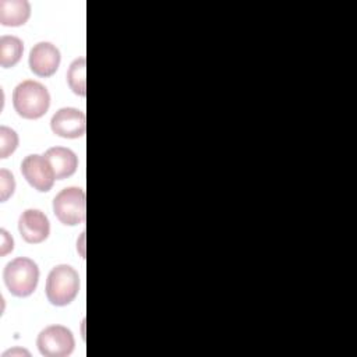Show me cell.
Instances as JSON below:
<instances>
[{
    "mask_svg": "<svg viewBox=\"0 0 357 357\" xmlns=\"http://www.w3.org/2000/svg\"><path fill=\"white\" fill-rule=\"evenodd\" d=\"M18 146V134L7 127L1 126L0 127V158L6 159L8 158Z\"/></svg>",
    "mask_w": 357,
    "mask_h": 357,
    "instance_id": "cell-14",
    "label": "cell"
},
{
    "mask_svg": "<svg viewBox=\"0 0 357 357\" xmlns=\"http://www.w3.org/2000/svg\"><path fill=\"white\" fill-rule=\"evenodd\" d=\"M60 60V50L53 43L39 42L31 49L28 64L38 77H50L59 70Z\"/></svg>",
    "mask_w": 357,
    "mask_h": 357,
    "instance_id": "cell-8",
    "label": "cell"
},
{
    "mask_svg": "<svg viewBox=\"0 0 357 357\" xmlns=\"http://www.w3.org/2000/svg\"><path fill=\"white\" fill-rule=\"evenodd\" d=\"M36 346L45 357H67L75 347V339L67 326L49 325L39 332Z\"/></svg>",
    "mask_w": 357,
    "mask_h": 357,
    "instance_id": "cell-5",
    "label": "cell"
},
{
    "mask_svg": "<svg viewBox=\"0 0 357 357\" xmlns=\"http://www.w3.org/2000/svg\"><path fill=\"white\" fill-rule=\"evenodd\" d=\"M45 156L54 170L56 180H63L73 176L78 167V158L70 148L52 146L45 152Z\"/></svg>",
    "mask_w": 357,
    "mask_h": 357,
    "instance_id": "cell-10",
    "label": "cell"
},
{
    "mask_svg": "<svg viewBox=\"0 0 357 357\" xmlns=\"http://www.w3.org/2000/svg\"><path fill=\"white\" fill-rule=\"evenodd\" d=\"M21 173L31 187L40 192H47L52 190L56 174L45 155H28L21 162Z\"/></svg>",
    "mask_w": 357,
    "mask_h": 357,
    "instance_id": "cell-6",
    "label": "cell"
},
{
    "mask_svg": "<svg viewBox=\"0 0 357 357\" xmlns=\"http://www.w3.org/2000/svg\"><path fill=\"white\" fill-rule=\"evenodd\" d=\"M3 279L13 296L28 297L38 286L39 268L33 259L28 257H17L6 265Z\"/></svg>",
    "mask_w": 357,
    "mask_h": 357,
    "instance_id": "cell-3",
    "label": "cell"
},
{
    "mask_svg": "<svg viewBox=\"0 0 357 357\" xmlns=\"http://www.w3.org/2000/svg\"><path fill=\"white\" fill-rule=\"evenodd\" d=\"M15 190V180L11 172L7 169H0V199L1 202L7 201Z\"/></svg>",
    "mask_w": 357,
    "mask_h": 357,
    "instance_id": "cell-15",
    "label": "cell"
},
{
    "mask_svg": "<svg viewBox=\"0 0 357 357\" xmlns=\"http://www.w3.org/2000/svg\"><path fill=\"white\" fill-rule=\"evenodd\" d=\"M85 67L86 60L84 56L77 57L68 67L67 71V82L70 89L78 95L85 96L86 95V86H85Z\"/></svg>",
    "mask_w": 357,
    "mask_h": 357,
    "instance_id": "cell-13",
    "label": "cell"
},
{
    "mask_svg": "<svg viewBox=\"0 0 357 357\" xmlns=\"http://www.w3.org/2000/svg\"><path fill=\"white\" fill-rule=\"evenodd\" d=\"M0 236H1V245H0V255L4 257L8 252L13 251L14 248V240L13 237L8 234V231L6 229L0 230Z\"/></svg>",
    "mask_w": 357,
    "mask_h": 357,
    "instance_id": "cell-16",
    "label": "cell"
},
{
    "mask_svg": "<svg viewBox=\"0 0 357 357\" xmlns=\"http://www.w3.org/2000/svg\"><path fill=\"white\" fill-rule=\"evenodd\" d=\"M31 15V4L26 0H0V24L4 26L24 25Z\"/></svg>",
    "mask_w": 357,
    "mask_h": 357,
    "instance_id": "cell-11",
    "label": "cell"
},
{
    "mask_svg": "<svg viewBox=\"0 0 357 357\" xmlns=\"http://www.w3.org/2000/svg\"><path fill=\"white\" fill-rule=\"evenodd\" d=\"M21 237L29 244H39L50 234V222L39 209H25L18 219Z\"/></svg>",
    "mask_w": 357,
    "mask_h": 357,
    "instance_id": "cell-9",
    "label": "cell"
},
{
    "mask_svg": "<svg viewBox=\"0 0 357 357\" xmlns=\"http://www.w3.org/2000/svg\"><path fill=\"white\" fill-rule=\"evenodd\" d=\"M46 297L56 307L68 305L79 291V275L67 264H60L52 268L45 286Z\"/></svg>",
    "mask_w": 357,
    "mask_h": 357,
    "instance_id": "cell-2",
    "label": "cell"
},
{
    "mask_svg": "<svg viewBox=\"0 0 357 357\" xmlns=\"http://www.w3.org/2000/svg\"><path fill=\"white\" fill-rule=\"evenodd\" d=\"M24 42L14 35L0 38V66L3 68L14 67L22 57Z\"/></svg>",
    "mask_w": 357,
    "mask_h": 357,
    "instance_id": "cell-12",
    "label": "cell"
},
{
    "mask_svg": "<svg viewBox=\"0 0 357 357\" xmlns=\"http://www.w3.org/2000/svg\"><path fill=\"white\" fill-rule=\"evenodd\" d=\"M13 106L18 116L36 120L46 114L50 106V93L47 88L33 79L20 82L13 91Z\"/></svg>",
    "mask_w": 357,
    "mask_h": 357,
    "instance_id": "cell-1",
    "label": "cell"
},
{
    "mask_svg": "<svg viewBox=\"0 0 357 357\" xmlns=\"http://www.w3.org/2000/svg\"><path fill=\"white\" fill-rule=\"evenodd\" d=\"M85 191L79 187H66L53 198V213L60 223L77 226L86 218Z\"/></svg>",
    "mask_w": 357,
    "mask_h": 357,
    "instance_id": "cell-4",
    "label": "cell"
},
{
    "mask_svg": "<svg viewBox=\"0 0 357 357\" xmlns=\"http://www.w3.org/2000/svg\"><path fill=\"white\" fill-rule=\"evenodd\" d=\"M8 356H11V357H22V356L29 357L31 353H29L28 350H25V349L14 347V349H10V350H7V351H4V353L1 354V357H8Z\"/></svg>",
    "mask_w": 357,
    "mask_h": 357,
    "instance_id": "cell-17",
    "label": "cell"
},
{
    "mask_svg": "<svg viewBox=\"0 0 357 357\" xmlns=\"http://www.w3.org/2000/svg\"><path fill=\"white\" fill-rule=\"evenodd\" d=\"M50 128L61 138H79L86 130L85 113L75 107H61L52 116Z\"/></svg>",
    "mask_w": 357,
    "mask_h": 357,
    "instance_id": "cell-7",
    "label": "cell"
}]
</instances>
